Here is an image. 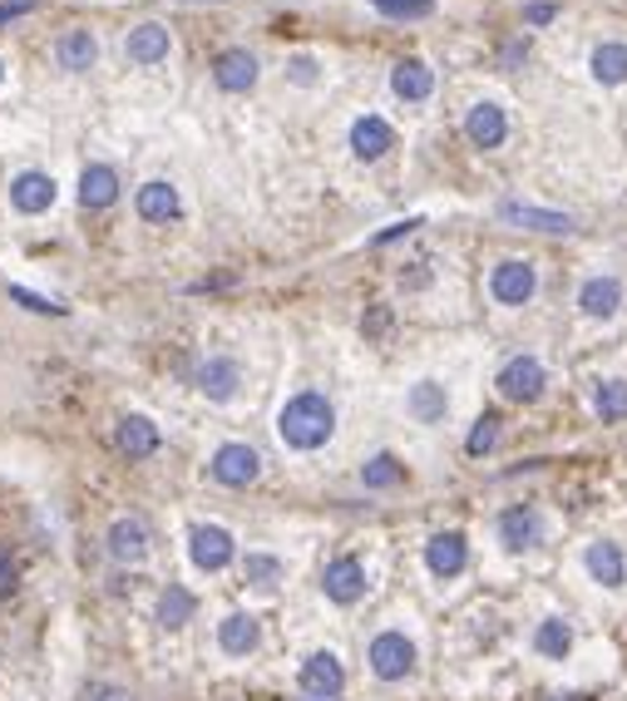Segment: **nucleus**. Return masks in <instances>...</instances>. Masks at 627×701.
<instances>
[{
  "label": "nucleus",
  "instance_id": "f257e3e1",
  "mask_svg": "<svg viewBox=\"0 0 627 701\" xmlns=\"http://www.w3.org/2000/svg\"><path fill=\"white\" fill-rule=\"evenodd\" d=\"M331 434H337V405L321 391H297L277 410V440L287 444V450L311 454V450H321Z\"/></svg>",
  "mask_w": 627,
  "mask_h": 701
},
{
  "label": "nucleus",
  "instance_id": "f03ea898",
  "mask_svg": "<svg viewBox=\"0 0 627 701\" xmlns=\"http://www.w3.org/2000/svg\"><path fill=\"white\" fill-rule=\"evenodd\" d=\"M366 662H371V677H376V681H406L410 671H415L420 652H415V642H410L400 627H386V632H376V637H371Z\"/></svg>",
  "mask_w": 627,
  "mask_h": 701
},
{
  "label": "nucleus",
  "instance_id": "7ed1b4c3",
  "mask_svg": "<svg viewBox=\"0 0 627 701\" xmlns=\"http://www.w3.org/2000/svg\"><path fill=\"white\" fill-rule=\"evenodd\" d=\"M494 391L504 395L509 405H534V400H544V391H548L544 361H538V355H509V361L499 365V375H494Z\"/></svg>",
  "mask_w": 627,
  "mask_h": 701
},
{
  "label": "nucleus",
  "instance_id": "20e7f679",
  "mask_svg": "<svg viewBox=\"0 0 627 701\" xmlns=\"http://www.w3.org/2000/svg\"><path fill=\"white\" fill-rule=\"evenodd\" d=\"M534 292H538L534 262H524V257H504V262L489 267V296H494L499 306H528Z\"/></svg>",
  "mask_w": 627,
  "mask_h": 701
},
{
  "label": "nucleus",
  "instance_id": "39448f33",
  "mask_svg": "<svg viewBox=\"0 0 627 701\" xmlns=\"http://www.w3.org/2000/svg\"><path fill=\"white\" fill-rule=\"evenodd\" d=\"M208 474L223 484V489H248V484H258V474H262V454L242 440H228V444L213 450Z\"/></svg>",
  "mask_w": 627,
  "mask_h": 701
},
{
  "label": "nucleus",
  "instance_id": "423d86ee",
  "mask_svg": "<svg viewBox=\"0 0 627 701\" xmlns=\"http://www.w3.org/2000/svg\"><path fill=\"white\" fill-rule=\"evenodd\" d=\"M189 558L198 573H223L232 558H238V539L223 523H193L189 529Z\"/></svg>",
  "mask_w": 627,
  "mask_h": 701
},
{
  "label": "nucleus",
  "instance_id": "0eeeda50",
  "mask_svg": "<svg viewBox=\"0 0 627 701\" xmlns=\"http://www.w3.org/2000/svg\"><path fill=\"white\" fill-rule=\"evenodd\" d=\"M297 681H301V691H307V697H317V701H337L341 691H346V667H341L337 652L321 647V652H311V657L301 662Z\"/></svg>",
  "mask_w": 627,
  "mask_h": 701
},
{
  "label": "nucleus",
  "instance_id": "6e6552de",
  "mask_svg": "<svg viewBox=\"0 0 627 701\" xmlns=\"http://www.w3.org/2000/svg\"><path fill=\"white\" fill-rule=\"evenodd\" d=\"M258 75H262L258 55L242 49V45L218 49V55H213V84H218L223 94H248V89H258Z\"/></svg>",
  "mask_w": 627,
  "mask_h": 701
},
{
  "label": "nucleus",
  "instance_id": "1a4fd4ad",
  "mask_svg": "<svg viewBox=\"0 0 627 701\" xmlns=\"http://www.w3.org/2000/svg\"><path fill=\"white\" fill-rule=\"evenodd\" d=\"M494 529H499V543H504L509 553H528L544 543V513H538L534 504H509Z\"/></svg>",
  "mask_w": 627,
  "mask_h": 701
},
{
  "label": "nucleus",
  "instance_id": "9d476101",
  "mask_svg": "<svg viewBox=\"0 0 627 701\" xmlns=\"http://www.w3.org/2000/svg\"><path fill=\"white\" fill-rule=\"evenodd\" d=\"M371 588L366 578V563L361 558H331L327 568H321V592H327L337 608H351V602H361Z\"/></svg>",
  "mask_w": 627,
  "mask_h": 701
},
{
  "label": "nucleus",
  "instance_id": "9b49d317",
  "mask_svg": "<svg viewBox=\"0 0 627 701\" xmlns=\"http://www.w3.org/2000/svg\"><path fill=\"white\" fill-rule=\"evenodd\" d=\"M465 138L475 148H504V138H509V109L499 104V99H479V104H469V114H465Z\"/></svg>",
  "mask_w": 627,
  "mask_h": 701
},
{
  "label": "nucleus",
  "instance_id": "f8f14e48",
  "mask_svg": "<svg viewBox=\"0 0 627 701\" xmlns=\"http://www.w3.org/2000/svg\"><path fill=\"white\" fill-rule=\"evenodd\" d=\"M55 197H60V188H55L50 173H41V168H25V173L11 178V207L25 217H41L55 207Z\"/></svg>",
  "mask_w": 627,
  "mask_h": 701
},
{
  "label": "nucleus",
  "instance_id": "ddd939ff",
  "mask_svg": "<svg viewBox=\"0 0 627 701\" xmlns=\"http://www.w3.org/2000/svg\"><path fill=\"white\" fill-rule=\"evenodd\" d=\"M134 213H139L144 223H179L183 197H179V188H173L169 178H149V183L134 188Z\"/></svg>",
  "mask_w": 627,
  "mask_h": 701
},
{
  "label": "nucleus",
  "instance_id": "4468645a",
  "mask_svg": "<svg viewBox=\"0 0 627 701\" xmlns=\"http://www.w3.org/2000/svg\"><path fill=\"white\" fill-rule=\"evenodd\" d=\"M159 444H163V434H159V425H153L149 415H124V420L114 425V450H119L129 464L153 460Z\"/></svg>",
  "mask_w": 627,
  "mask_h": 701
},
{
  "label": "nucleus",
  "instance_id": "2eb2a0df",
  "mask_svg": "<svg viewBox=\"0 0 627 701\" xmlns=\"http://www.w3.org/2000/svg\"><path fill=\"white\" fill-rule=\"evenodd\" d=\"M425 568L435 573V578H459V573L469 568V539L459 529H445V533H430L425 543Z\"/></svg>",
  "mask_w": 627,
  "mask_h": 701
},
{
  "label": "nucleus",
  "instance_id": "dca6fc26",
  "mask_svg": "<svg viewBox=\"0 0 627 701\" xmlns=\"http://www.w3.org/2000/svg\"><path fill=\"white\" fill-rule=\"evenodd\" d=\"M623 302H627V286L607 272L588 276V282L578 286V312L593 316V321H613V316L623 312Z\"/></svg>",
  "mask_w": 627,
  "mask_h": 701
},
{
  "label": "nucleus",
  "instance_id": "f3484780",
  "mask_svg": "<svg viewBox=\"0 0 627 701\" xmlns=\"http://www.w3.org/2000/svg\"><path fill=\"white\" fill-rule=\"evenodd\" d=\"M169 49H173V35H169V25H159V20H144V25H134L129 35H124V59L139 65V69L163 65Z\"/></svg>",
  "mask_w": 627,
  "mask_h": 701
},
{
  "label": "nucleus",
  "instance_id": "a211bd4d",
  "mask_svg": "<svg viewBox=\"0 0 627 701\" xmlns=\"http://www.w3.org/2000/svg\"><path fill=\"white\" fill-rule=\"evenodd\" d=\"M390 94H396L400 104H425V99L435 94V69L420 55L396 59V69H390Z\"/></svg>",
  "mask_w": 627,
  "mask_h": 701
},
{
  "label": "nucleus",
  "instance_id": "6ab92c4d",
  "mask_svg": "<svg viewBox=\"0 0 627 701\" xmlns=\"http://www.w3.org/2000/svg\"><path fill=\"white\" fill-rule=\"evenodd\" d=\"M583 568H588V578L597 583V588H607V592H617L627 583V558H623V549H617L613 539H593L583 549Z\"/></svg>",
  "mask_w": 627,
  "mask_h": 701
},
{
  "label": "nucleus",
  "instance_id": "aec40b11",
  "mask_svg": "<svg viewBox=\"0 0 627 701\" xmlns=\"http://www.w3.org/2000/svg\"><path fill=\"white\" fill-rule=\"evenodd\" d=\"M55 65H60L65 75H90V69L100 65V39H94V30H84V25L65 30V35L55 39Z\"/></svg>",
  "mask_w": 627,
  "mask_h": 701
},
{
  "label": "nucleus",
  "instance_id": "412c9836",
  "mask_svg": "<svg viewBox=\"0 0 627 701\" xmlns=\"http://www.w3.org/2000/svg\"><path fill=\"white\" fill-rule=\"evenodd\" d=\"M104 549H110L114 563H124V568H139V563L149 558V529H144L139 519H114L110 533H104Z\"/></svg>",
  "mask_w": 627,
  "mask_h": 701
},
{
  "label": "nucleus",
  "instance_id": "4be33fe9",
  "mask_svg": "<svg viewBox=\"0 0 627 701\" xmlns=\"http://www.w3.org/2000/svg\"><path fill=\"white\" fill-rule=\"evenodd\" d=\"M390 148H396V128H390L380 114H361L356 124H351V154H356L361 163H376V158H386Z\"/></svg>",
  "mask_w": 627,
  "mask_h": 701
},
{
  "label": "nucleus",
  "instance_id": "5701e85b",
  "mask_svg": "<svg viewBox=\"0 0 627 701\" xmlns=\"http://www.w3.org/2000/svg\"><path fill=\"white\" fill-rule=\"evenodd\" d=\"M193 381H198V391L208 395V400H232V395H238V385H242V365L232 361V355H208V361L198 365V375H193Z\"/></svg>",
  "mask_w": 627,
  "mask_h": 701
},
{
  "label": "nucleus",
  "instance_id": "b1692460",
  "mask_svg": "<svg viewBox=\"0 0 627 701\" xmlns=\"http://www.w3.org/2000/svg\"><path fill=\"white\" fill-rule=\"evenodd\" d=\"M119 173H114L110 163H90L80 173V207L84 213H104V207L119 203Z\"/></svg>",
  "mask_w": 627,
  "mask_h": 701
},
{
  "label": "nucleus",
  "instance_id": "393cba45",
  "mask_svg": "<svg viewBox=\"0 0 627 701\" xmlns=\"http://www.w3.org/2000/svg\"><path fill=\"white\" fill-rule=\"evenodd\" d=\"M218 647L228 652V657H252V652L262 647V622L252 618V612H228V618L218 622Z\"/></svg>",
  "mask_w": 627,
  "mask_h": 701
},
{
  "label": "nucleus",
  "instance_id": "a878e982",
  "mask_svg": "<svg viewBox=\"0 0 627 701\" xmlns=\"http://www.w3.org/2000/svg\"><path fill=\"white\" fill-rule=\"evenodd\" d=\"M406 415H410L415 425H440V420L449 415V391L425 375V381H415V385L406 391Z\"/></svg>",
  "mask_w": 627,
  "mask_h": 701
},
{
  "label": "nucleus",
  "instance_id": "bb28decb",
  "mask_svg": "<svg viewBox=\"0 0 627 701\" xmlns=\"http://www.w3.org/2000/svg\"><path fill=\"white\" fill-rule=\"evenodd\" d=\"M499 217L528 233H573V217L554 213V207H534V203H499Z\"/></svg>",
  "mask_w": 627,
  "mask_h": 701
},
{
  "label": "nucleus",
  "instance_id": "cd10ccee",
  "mask_svg": "<svg viewBox=\"0 0 627 701\" xmlns=\"http://www.w3.org/2000/svg\"><path fill=\"white\" fill-rule=\"evenodd\" d=\"M588 75L607 89L627 84V45L623 39H603V45H593V55H588Z\"/></svg>",
  "mask_w": 627,
  "mask_h": 701
},
{
  "label": "nucleus",
  "instance_id": "c85d7f7f",
  "mask_svg": "<svg viewBox=\"0 0 627 701\" xmlns=\"http://www.w3.org/2000/svg\"><path fill=\"white\" fill-rule=\"evenodd\" d=\"M193 612H198V598H193V588H183V583H169V588L159 592V627H169V632L189 627Z\"/></svg>",
  "mask_w": 627,
  "mask_h": 701
},
{
  "label": "nucleus",
  "instance_id": "c756f323",
  "mask_svg": "<svg viewBox=\"0 0 627 701\" xmlns=\"http://www.w3.org/2000/svg\"><path fill=\"white\" fill-rule=\"evenodd\" d=\"M534 652L548 662H563L568 652H573V627H568L563 618H544L534 627Z\"/></svg>",
  "mask_w": 627,
  "mask_h": 701
},
{
  "label": "nucleus",
  "instance_id": "7c9ffc66",
  "mask_svg": "<svg viewBox=\"0 0 627 701\" xmlns=\"http://www.w3.org/2000/svg\"><path fill=\"white\" fill-rule=\"evenodd\" d=\"M593 410H597V420H603V425L627 420V381H623V375H607V381L593 385Z\"/></svg>",
  "mask_w": 627,
  "mask_h": 701
},
{
  "label": "nucleus",
  "instance_id": "2f4dec72",
  "mask_svg": "<svg viewBox=\"0 0 627 701\" xmlns=\"http://www.w3.org/2000/svg\"><path fill=\"white\" fill-rule=\"evenodd\" d=\"M282 578H287V563H282L277 553H248V558H242V583H248V588L272 592Z\"/></svg>",
  "mask_w": 627,
  "mask_h": 701
},
{
  "label": "nucleus",
  "instance_id": "473e14b6",
  "mask_svg": "<svg viewBox=\"0 0 627 701\" xmlns=\"http://www.w3.org/2000/svg\"><path fill=\"white\" fill-rule=\"evenodd\" d=\"M361 484H366V489H396V484H406V464L390 450H380L361 464Z\"/></svg>",
  "mask_w": 627,
  "mask_h": 701
},
{
  "label": "nucleus",
  "instance_id": "72a5a7b5",
  "mask_svg": "<svg viewBox=\"0 0 627 701\" xmlns=\"http://www.w3.org/2000/svg\"><path fill=\"white\" fill-rule=\"evenodd\" d=\"M494 444H499V415H479L475 430L465 434V454H469V460H485Z\"/></svg>",
  "mask_w": 627,
  "mask_h": 701
},
{
  "label": "nucleus",
  "instance_id": "f704fd0d",
  "mask_svg": "<svg viewBox=\"0 0 627 701\" xmlns=\"http://www.w3.org/2000/svg\"><path fill=\"white\" fill-rule=\"evenodd\" d=\"M371 5H376L380 15H390V20H425V15H435V0H371Z\"/></svg>",
  "mask_w": 627,
  "mask_h": 701
},
{
  "label": "nucleus",
  "instance_id": "c9c22d12",
  "mask_svg": "<svg viewBox=\"0 0 627 701\" xmlns=\"http://www.w3.org/2000/svg\"><path fill=\"white\" fill-rule=\"evenodd\" d=\"M287 79H292L297 89H311V84H317V79H321L317 55H292V59H287Z\"/></svg>",
  "mask_w": 627,
  "mask_h": 701
},
{
  "label": "nucleus",
  "instance_id": "e433bc0d",
  "mask_svg": "<svg viewBox=\"0 0 627 701\" xmlns=\"http://www.w3.org/2000/svg\"><path fill=\"white\" fill-rule=\"evenodd\" d=\"M11 296L25 306V312H35V316H65L60 302H50V296H35L31 286H11Z\"/></svg>",
  "mask_w": 627,
  "mask_h": 701
},
{
  "label": "nucleus",
  "instance_id": "4c0bfd02",
  "mask_svg": "<svg viewBox=\"0 0 627 701\" xmlns=\"http://www.w3.org/2000/svg\"><path fill=\"white\" fill-rule=\"evenodd\" d=\"M80 701H134V697H129V687H114V681H90L80 691Z\"/></svg>",
  "mask_w": 627,
  "mask_h": 701
},
{
  "label": "nucleus",
  "instance_id": "58836bf2",
  "mask_svg": "<svg viewBox=\"0 0 627 701\" xmlns=\"http://www.w3.org/2000/svg\"><path fill=\"white\" fill-rule=\"evenodd\" d=\"M361 331H366L371 341H380V336L390 331V306H371V316L361 321Z\"/></svg>",
  "mask_w": 627,
  "mask_h": 701
},
{
  "label": "nucleus",
  "instance_id": "ea45409f",
  "mask_svg": "<svg viewBox=\"0 0 627 701\" xmlns=\"http://www.w3.org/2000/svg\"><path fill=\"white\" fill-rule=\"evenodd\" d=\"M554 15H558L554 0H528V5H524V25H548Z\"/></svg>",
  "mask_w": 627,
  "mask_h": 701
},
{
  "label": "nucleus",
  "instance_id": "a19ab883",
  "mask_svg": "<svg viewBox=\"0 0 627 701\" xmlns=\"http://www.w3.org/2000/svg\"><path fill=\"white\" fill-rule=\"evenodd\" d=\"M15 588H21V568H15L5 553H0V598H11Z\"/></svg>",
  "mask_w": 627,
  "mask_h": 701
},
{
  "label": "nucleus",
  "instance_id": "79ce46f5",
  "mask_svg": "<svg viewBox=\"0 0 627 701\" xmlns=\"http://www.w3.org/2000/svg\"><path fill=\"white\" fill-rule=\"evenodd\" d=\"M420 227V217H406V223H390L386 233H376V247H386V242H396V237H406V233H415Z\"/></svg>",
  "mask_w": 627,
  "mask_h": 701
},
{
  "label": "nucleus",
  "instance_id": "37998d69",
  "mask_svg": "<svg viewBox=\"0 0 627 701\" xmlns=\"http://www.w3.org/2000/svg\"><path fill=\"white\" fill-rule=\"evenodd\" d=\"M499 59H504V65H518V59H528V35L509 39V45H504V49H499Z\"/></svg>",
  "mask_w": 627,
  "mask_h": 701
},
{
  "label": "nucleus",
  "instance_id": "c03bdc74",
  "mask_svg": "<svg viewBox=\"0 0 627 701\" xmlns=\"http://www.w3.org/2000/svg\"><path fill=\"white\" fill-rule=\"evenodd\" d=\"M35 0H5V5H0V20H11V15H25V10H31Z\"/></svg>",
  "mask_w": 627,
  "mask_h": 701
},
{
  "label": "nucleus",
  "instance_id": "a18cd8bd",
  "mask_svg": "<svg viewBox=\"0 0 627 701\" xmlns=\"http://www.w3.org/2000/svg\"><path fill=\"white\" fill-rule=\"evenodd\" d=\"M0 84H5V59H0Z\"/></svg>",
  "mask_w": 627,
  "mask_h": 701
}]
</instances>
